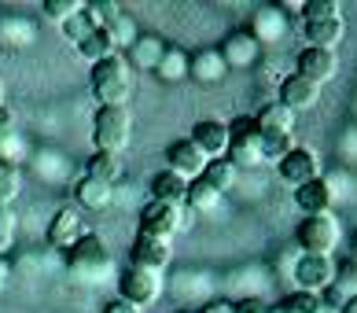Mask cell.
Returning a JSON list of instances; mask_svg holds the SVG:
<instances>
[{"instance_id":"18","label":"cell","mask_w":357,"mask_h":313,"mask_svg":"<svg viewBox=\"0 0 357 313\" xmlns=\"http://www.w3.org/2000/svg\"><path fill=\"white\" fill-rule=\"evenodd\" d=\"M295 203L306 217H317V214H332V185L324 177L310 181V185L295 188Z\"/></svg>"},{"instance_id":"20","label":"cell","mask_w":357,"mask_h":313,"mask_svg":"<svg viewBox=\"0 0 357 313\" xmlns=\"http://www.w3.org/2000/svg\"><path fill=\"white\" fill-rule=\"evenodd\" d=\"M74 199H77V206H85V211H107L111 199H114V188L103 185V181H92V177H77L74 181Z\"/></svg>"},{"instance_id":"15","label":"cell","mask_w":357,"mask_h":313,"mask_svg":"<svg viewBox=\"0 0 357 313\" xmlns=\"http://www.w3.org/2000/svg\"><path fill=\"white\" fill-rule=\"evenodd\" d=\"M335 70H339V59H335V52H328V48H302L298 59H295V74L310 77L317 85H324Z\"/></svg>"},{"instance_id":"5","label":"cell","mask_w":357,"mask_h":313,"mask_svg":"<svg viewBox=\"0 0 357 313\" xmlns=\"http://www.w3.org/2000/svg\"><path fill=\"white\" fill-rule=\"evenodd\" d=\"M298 247H302V254H328V258H332V251L339 247V221L332 214L302 217Z\"/></svg>"},{"instance_id":"35","label":"cell","mask_w":357,"mask_h":313,"mask_svg":"<svg viewBox=\"0 0 357 313\" xmlns=\"http://www.w3.org/2000/svg\"><path fill=\"white\" fill-rule=\"evenodd\" d=\"M15 144V114L0 107V159H8V148Z\"/></svg>"},{"instance_id":"28","label":"cell","mask_w":357,"mask_h":313,"mask_svg":"<svg viewBox=\"0 0 357 313\" xmlns=\"http://www.w3.org/2000/svg\"><path fill=\"white\" fill-rule=\"evenodd\" d=\"M218 203H221V192H214L203 177L188 181V199H184V206H192V211H214Z\"/></svg>"},{"instance_id":"40","label":"cell","mask_w":357,"mask_h":313,"mask_svg":"<svg viewBox=\"0 0 357 313\" xmlns=\"http://www.w3.org/2000/svg\"><path fill=\"white\" fill-rule=\"evenodd\" d=\"M8 277H11V266H8V258L0 254V295H4V288H8Z\"/></svg>"},{"instance_id":"41","label":"cell","mask_w":357,"mask_h":313,"mask_svg":"<svg viewBox=\"0 0 357 313\" xmlns=\"http://www.w3.org/2000/svg\"><path fill=\"white\" fill-rule=\"evenodd\" d=\"M342 313H357V298H350V303L342 306Z\"/></svg>"},{"instance_id":"29","label":"cell","mask_w":357,"mask_h":313,"mask_svg":"<svg viewBox=\"0 0 357 313\" xmlns=\"http://www.w3.org/2000/svg\"><path fill=\"white\" fill-rule=\"evenodd\" d=\"M155 70L166 77V82H177V77L188 74V56L181 48H162V59L155 63Z\"/></svg>"},{"instance_id":"3","label":"cell","mask_w":357,"mask_h":313,"mask_svg":"<svg viewBox=\"0 0 357 313\" xmlns=\"http://www.w3.org/2000/svg\"><path fill=\"white\" fill-rule=\"evenodd\" d=\"M129 111L126 107H100L96 119H92V144L96 151H107L118 155L129 144Z\"/></svg>"},{"instance_id":"19","label":"cell","mask_w":357,"mask_h":313,"mask_svg":"<svg viewBox=\"0 0 357 313\" xmlns=\"http://www.w3.org/2000/svg\"><path fill=\"white\" fill-rule=\"evenodd\" d=\"M151 199L155 203H166V206H181V211H184V199H188V181H181L177 174L162 169V174L151 177Z\"/></svg>"},{"instance_id":"8","label":"cell","mask_w":357,"mask_h":313,"mask_svg":"<svg viewBox=\"0 0 357 313\" xmlns=\"http://www.w3.org/2000/svg\"><path fill=\"white\" fill-rule=\"evenodd\" d=\"M276 174H280L284 185L302 188V185H310V181L321 177V159H317L310 148H291L284 159L276 162Z\"/></svg>"},{"instance_id":"22","label":"cell","mask_w":357,"mask_h":313,"mask_svg":"<svg viewBox=\"0 0 357 313\" xmlns=\"http://www.w3.org/2000/svg\"><path fill=\"white\" fill-rule=\"evenodd\" d=\"M96 30H103V19H100V11L92 8V4H85L77 15H70L67 22H63V33H67L70 45H82L85 37H92Z\"/></svg>"},{"instance_id":"25","label":"cell","mask_w":357,"mask_h":313,"mask_svg":"<svg viewBox=\"0 0 357 313\" xmlns=\"http://www.w3.org/2000/svg\"><path fill=\"white\" fill-rule=\"evenodd\" d=\"M77 52H82V56H85L89 63H103V59L118 56V45H114L111 30H96L92 37H85V41L77 45Z\"/></svg>"},{"instance_id":"7","label":"cell","mask_w":357,"mask_h":313,"mask_svg":"<svg viewBox=\"0 0 357 313\" xmlns=\"http://www.w3.org/2000/svg\"><path fill=\"white\" fill-rule=\"evenodd\" d=\"M295 280H298L302 291L321 295L335 284V262L328 254H302L298 266H295Z\"/></svg>"},{"instance_id":"43","label":"cell","mask_w":357,"mask_h":313,"mask_svg":"<svg viewBox=\"0 0 357 313\" xmlns=\"http://www.w3.org/2000/svg\"><path fill=\"white\" fill-rule=\"evenodd\" d=\"M317 313H342V310H335V306H324V303H321V310H317Z\"/></svg>"},{"instance_id":"38","label":"cell","mask_w":357,"mask_h":313,"mask_svg":"<svg viewBox=\"0 0 357 313\" xmlns=\"http://www.w3.org/2000/svg\"><path fill=\"white\" fill-rule=\"evenodd\" d=\"M103 313H140V310L129 306V303H122V298H111V303L103 306Z\"/></svg>"},{"instance_id":"42","label":"cell","mask_w":357,"mask_h":313,"mask_svg":"<svg viewBox=\"0 0 357 313\" xmlns=\"http://www.w3.org/2000/svg\"><path fill=\"white\" fill-rule=\"evenodd\" d=\"M350 262H357V236H354V243H350Z\"/></svg>"},{"instance_id":"11","label":"cell","mask_w":357,"mask_h":313,"mask_svg":"<svg viewBox=\"0 0 357 313\" xmlns=\"http://www.w3.org/2000/svg\"><path fill=\"white\" fill-rule=\"evenodd\" d=\"M166 166L169 174H177L181 181H199L206 174V155L192 144V140H174L166 148Z\"/></svg>"},{"instance_id":"21","label":"cell","mask_w":357,"mask_h":313,"mask_svg":"<svg viewBox=\"0 0 357 313\" xmlns=\"http://www.w3.org/2000/svg\"><path fill=\"white\" fill-rule=\"evenodd\" d=\"M188 74L195 77V82H203V85L221 82V77H225L221 52L218 48H203V52H195V56H188Z\"/></svg>"},{"instance_id":"4","label":"cell","mask_w":357,"mask_h":313,"mask_svg":"<svg viewBox=\"0 0 357 313\" xmlns=\"http://www.w3.org/2000/svg\"><path fill=\"white\" fill-rule=\"evenodd\" d=\"M158 295H162V273L129 266L122 277H118V298L129 303V306H137V310L158 303Z\"/></svg>"},{"instance_id":"9","label":"cell","mask_w":357,"mask_h":313,"mask_svg":"<svg viewBox=\"0 0 357 313\" xmlns=\"http://www.w3.org/2000/svg\"><path fill=\"white\" fill-rule=\"evenodd\" d=\"M181 221H184L181 206H166V203L148 199L140 211V232L144 236H155V240H169L181 229Z\"/></svg>"},{"instance_id":"14","label":"cell","mask_w":357,"mask_h":313,"mask_svg":"<svg viewBox=\"0 0 357 313\" xmlns=\"http://www.w3.org/2000/svg\"><path fill=\"white\" fill-rule=\"evenodd\" d=\"M302 37H306V48H328V52H332L342 37H347V22H342V15L302 19Z\"/></svg>"},{"instance_id":"10","label":"cell","mask_w":357,"mask_h":313,"mask_svg":"<svg viewBox=\"0 0 357 313\" xmlns=\"http://www.w3.org/2000/svg\"><path fill=\"white\" fill-rule=\"evenodd\" d=\"M169 262H174V247H169V240H155V236H144V232H137L133 247H129V266L162 273Z\"/></svg>"},{"instance_id":"27","label":"cell","mask_w":357,"mask_h":313,"mask_svg":"<svg viewBox=\"0 0 357 313\" xmlns=\"http://www.w3.org/2000/svg\"><path fill=\"white\" fill-rule=\"evenodd\" d=\"M19 192H22V169L11 159H0V206H11Z\"/></svg>"},{"instance_id":"45","label":"cell","mask_w":357,"mask_h":313,"mask_svg":"<svg viewBox=\"0 0 357 313\" xmlns=\"http://www.w3.org/2000/svg\"><path fill=\"white\" fill-rule=\"evenodd\" d=\"M181 313H188V310H181Z\"/></svg>"},{"instance_id":"1","label":"cell","mask_w":357,"mask_h":313,"mask_svg":"<svg viewBox=\"0 0 357 313\" xmlns=\"http://www.w3.org/2000/svg\"><path fill=\"white\" fill-rule=\"evenodd\" d=\"M92 93H96L100 107H126V100H129V63L122 56L92 63Z\"/></svg>"},{"instance_id":"33","label":"cell","mask_w":357,"mask_h":313,"mask_svg":"<svg viewBox=\"0 0 357 313\" xmlns=\"http://www.w3.org/2000/svg\"><path fill=\"white\" fill-rule=\"evenodd\" d=\"M82 8H85L82 0H45V15H48V19H56L59 26L67 22L70 15H77Z\"/></svg>"},{"instance_id":"2","label":"cell","mask_w":357,"mask_h":313,"mask_svg":"<svg viewBox=\"0 0 357 313\" xmlns=\"http://www.w3.org/2000/svg\"><path fill=\"white\" fill-rule=\"evenodd\" d=\"M225 159L236 169H250V166L261 162V133H258V125L250 114L229 122V151H225Z\"/></svg>"},{"instance_id":"34","label":"cell","mask_w":357,"mask_h":313,"mask_svg":"<svg viewBox=\"0 0 357 313\" xmlns=\"http://www.w3.org/2000/svg\"><path fill=\"white\" fill-rule=\"evenodd\" d=\"M11 243H15V211L0 206V254H8Z\"/></svg>"},{"instance_id":"26","label":"cell","mask_w":357,"mask_h":313,"mask_svg":"<svg viewBox=\"0 0 357 313\" xmlns=\"http://www.w3.org/2000/svg\"><path fill=\"white\" fill-rule=\"evenodd\" d=\"M236 174H240V169H236L229 159H214V162H206V174H203V181H206V185L210 188H214V192H229L232 185H236Z\"/></svg>"},{"instance_id":"6","label":"cell","mask_w":357,"mask_h":313,"mask_svg":"<svg viewBox=\"0 0 357 313\" xmlns=\"http://www.w3.org/2000/svg\"><path fill=\"white\" fill-rule=\"evenodd\" d=\"M67 258H70V273H74V277H89V280L92 277H103L107 266H111L107 247H103L100 236H92V232H85V236L70 247Z\"/></svg>"},{"instance_id":"37","label":"cell","mask_w":357,"mask_h":313,"mask_svg":"<svg viewBox=\"0 0 357 313\" xmlns=\"http://www.w3.org/2000/svg\"><path fill=\"white\" fill-rule=\"evenodd\" d=\"M232 313H269V306L261 298H243V303H232Z\"/></svg>"},{"instance_id":"30","label":"cell","mask_w":357,"mask_h":313,"mask_svg":"<svg viewBox=\"0 0 357 313\" xmlns=\"http://www.w3.org/2000/svg\"><path fill=\"white\" fill-rule=\"evenodd\" d=\"M317 310H321V295L295 291V295H287L280 306H273L269 313H317Z\"/></svg>"},{"instance_id":"36","label":"cell","mask_w":357,"mask_h":313,"mask_svg":"<svg viewBox=\"0 0 357 313\" xmlns=\"http://www.w3.org/2000/svg\"><path fill=\"white\" fill-rule=\"evenodd\" d=\"M302 11H306V19H332L339 15V4L335 0H313V4H302Z\"/></svg>"},{"instance_id":"13","label":"cell","mask_w":357,"mask_h":313,"mask_svg":"<svg viewBox=\"0 0 357 313\" xmlns=\"http://www.w3.org/2000/svg\"><path fill=\"white\" fill-rule=\"evenodd\" d=\"M188 140L206 155V162L225 159V151H229V125H225V122H210V119L206 122H195Z\"/></svg>"},{"instance_id":"17","label":"cell","mask_w":357,"mask_h":313,"mask_svg":"<svg viewBox=\"0 0 357 313\" xmlns=\"http://www.w3.org/2000/svg\"><path fill=\"white\" fill-rule=\"evenodd\" d=\"M85 236V225H82V214L74 211V206H63V211H56V217H52L48 225V243L59 247V251H70V247Z\"/></svg>"},{"instance_id":"12","label":"cell","mask_w":357,"mask_h":313,"mask_svg":"<svg viewBox=\"0 0 357 313\" xmlns=\"http://www.w3.org/2000/svg\"><path fill=\"white\" fill-rule=\"evenodd\" d=\"M317 100H321V85L310 82V77H302V74H287L280 82V100H276V103H284V107L295 114V111L313 107Z\"/></svg>"},{"instance_id":"23","label":"cell","mask_w":357,"mask_h":313,"mask_svg":"<svg viewBox=\"0 0 357 313\" xmlns=\"http://www.w3.org/2000/svg\"><path fill=\"white\" fill-rule=\"evenodd\" d=\"M255 125H258V133H287L291 137V129H295V114H291L284 103H266V107L255 114Z\"/></svg>"},{"instance_id":"16","label":"cell","mask_w":357,"mask_h":313,"mask_svg":"<svg viewBox=\"0 0 357 313\" xmlns=\"http://www.w3.org/2000/svg\"><path fill=\"white\" fill-rule=\"evenodd\" d=\"M258 52H261L258 33H250V30H236V33L225 37V45H221V59H225V67H250V63L258 59Z\"/></svg>"},{"instance_id":"39","label":"cell","mask_w":357,"mask_h":313,"mask_svg":"<svg viewBox=\"0 0 357 313\" xmlns=\"http://www.w3.org/2000/svg\"><path fill=\"white\" fill-rule=\"evenodd\" d=\"M199 313H232V303H225V298H214V303H206Z\"/></svg>"},{"instance_id":"31","label":"cell","mask_w":357,"mask_h":313,"mask_svg":"<svg viewBox=\"0 0 357 313\" xmlns=\"http://www.w3.org/2000/svg\"><path fill=\"white\" fill-rule=\"evenodd\" d=\"M291 148H295V144H291L287 133H261V162H266V159L269 162H280Z\"/></svg>"},{"instance_id":"44","label":"cell","mask_w":357,"mask_h":313,"mask_svg":"<svg viewBox=\"0 0 357 313\" xmlns=\"http://www.w3.org/2000/svg\"><path fill=\"white\" fill-rule=\"evenodd\" d=\"M0 107H4V82H0Z\"/></svg>"},{"instance_id":"32","label":"cell","mask_w":357,"mask_h":313,"mask_svg":"<svg viewBox=\"0 0 357 313\" xmlns=\"http://www.w3.org/2000/svg\"><path fill=\"white\" fill-rule=\"evenodd\" d=\"M332 288L347 298V303H350V298H357V262H350V258H347L342 266H335V284H332Z\"/></svg>"},{"instance_id":"24","label":"cell","mask_w":357,"mask_h":313,"mask_svg":"<svg viewBox=\"0 0 357 313\" xmlns=\"http://www.w3.org/2000/svg\"><path fill=\"white\" fill-rule=\"evenodd\" d=\"M85 177L103 181V185H111V188H114V181L122 177V162H118V155L96 151V155H92V159L85 162Z\"/></svg>"}]
</instances>
